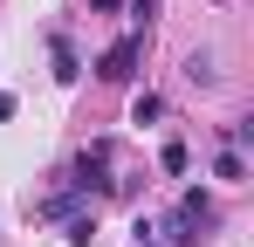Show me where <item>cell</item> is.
I'll return each mask as SVG.
<instances>
[{
	"label": "cell",
	"instance_id": "1",
	"mask_svg": "<svg viewBox=\"0 0 254 247\" xmlns=\"http://www.w3.org/2000/svg\"><path fill=\"white\" fill-rule=\"evenodd\" d=\"M137 62H144V35H117L96 55V76L103 82H137Z\"/></svg>",
	"mask_w": 254,
	"mask_h": 247
},
{
	"label": "cell",
	"instance_id": "2",
	"mask_svg": "<svg viewBox=\"0 0 254 247\" xmlns=\"http://www.w3.org/2000/svg\"><path fill=\"white\" fill-rule=\"evenodd\" d=\"M69 179H76V192H110L117 179H110V144L96 137L89 151H76V165H69Z\"/></svg>",
	"mask_w": 254,
	"mask_h": 247
},
{
	"label": "cell",
	"instance_id": "3",
	"mask_svg": "<svg viewBox=\"0 0 254 247\" xmlns=\"http://www.w3.org/2000/svg\"><path fill=\"white\" fill-rule=\"evenodd\" d=\"M213 179L241 185V179H248V151H227V144H220V151H213Z\"/></svg>",
	"mask_w": 254,
	"mask_h": 247
},
{
	"label": "cell",
	"instance_id": "4",
	"mask_svg": "<svg viewBox=\"0 0 254 247\" xmlns=\"http://www.w3.org/2000/svg\"><path fill=\"white\" fill-rule=\"evenodd\" d=\"M48 55H55V82H76V76H83V62H76V48H69L62 35L48 41Z\"/></svg>",
	"mask_w": 254,
	"mask_h": 247
},
{
	"label": "cell",
	"instance_id": "5",
	"mask_svg": "<svg viewBox=\"0 0 254 247\" xmlns=\"http://www.w3.org/2000/svg\"><path fill=\"white\" fill-rule=\"evenodd\" d=\"M158 117H165V96H158V89H144V96L130 103V124H158Z\"/></svg>",
	"mask_w": 254,
	"mask_h": 247
},
{
	"label": "cell",
	"instance_id": "6",
	"mask_svg": "<svg viewBox=\"0 0 254 247\" xmlns=\"http://www.w3.org/2000/svg\"><path fill=\"white\" fill-rule=\"evenodd\" d=\"M69 247H89L96 241V213H69V234H62Z\"/></svg>",
	"mask_w": 254,
	"mask_h": 247
},
{
	"label": "cell",
	"instance_id": "7",
	"mask_svg": "<svg viewBox=\"0 0 254 247\" xmlns=\"http://www.w3.org/2000/svg\"><path fill=\"white\" fill-rule=\"evenodd\" d=\"M186 76H192V82H220V69H213L206 48H192V55H186Z\"/></svg>",
	"mask_w": 254,
	"mask_h": 247
},
{
	"label": "cell",
	"instance_id": "8",
	"mask_svg": "<svg viewBox=\"0 0 254 247\" xmlns=\"http://www.w3.org/2000/svg\"><path fill=\"white\" fill-rule=\"evenodd\" d=\"M69 213H76V192H48L42 199V220H69Z\"/></svg>",
	"mask_w": 254,
	"mask_h": 247
},
{
	"label": "cell",
	"instance_id": "9",
	"mask_svg": "<svg viewBox=\"0 0 254 247\" xmlns=\"http://www.w3.org/2000/svg\"><path fill=\"white\" fill-rule=\"evenodd\" d=\"M220 137H227V151H248V144H254V124H227Z\"/></svg>",
	"mask_w": 254,
	"mask_h": 247
},
{
	"label": "cell",
	"instance_id": "10",
	"mask_svg": "<svg viewBox=\"0 0 254 247\" xmlns=\"http://www.w3.org/2000/svg\"><path fill=\"white\" fill-rule=\"evenodd\" d=\"M158 165H165V172H186V144H179V137H172L165 151H158Z\"/></svg>",
	"mask_w": 254,
	"mask_h": 247
},
{
	"label": "cell",
	"instance_id": "11",
	"mask_svg": "<svg viewBox=\"0 0 254 247\" xmlns=\"http://www.w3.org/2000/svg\"><path fill=\"white\" fill-rule=\"evenodd\" d=\"M130 7H137V14H158V7H165V0H130Z\"/></svg>",
	"mask_w": 254,
	"mask_h": 247
},
{
	"label": "cell",
	"instance_id": "12",
	"mask_svg": "<svg viewBox=\"0 0 254 247\" xmlns=\"http://www.w3.org/2000/svg\"><path fill=\"white\" fill-rule=\"evenodd\" d=\"M89 7H96V14H117V7H124V0H89Z\"/></svg>",
	"mask_w": 254,
	"mask_h": 247
},
{
	"label": "cell",
	"instance_id": "13",
	"mask_svg": "<svg viewBox=\"0 0 254 247\" xmlns=\"http://www.w3.org/2000/svg\"><path fill=\"white\" fill-rule=\"evenodd\" d=\"M7 117H14V96H0V124H7Z\"/></svg>",
	"mask_w": 254,
	"mask_h": 247
},
{
	"label": "cell",
	"instance_id": "14",
	"mask_svg": "<svg viewBox=\"0 0 254 247\" xmlns=\"http://www.w3.org/2000/svg\"><path fill=\"white\" fill-rule=\"evenodd\" d=\"M137 247H158V241H137Z\"/></svg>",
	"mask_w": 254,
	"mask_h": 247
}]
</instances>
